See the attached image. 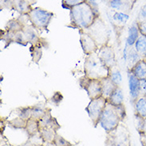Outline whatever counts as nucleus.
Returning a JSON list of instances; mask_svg holds the SVG:
<instances>
[{"mask_svg":"<svg viewBox=\"0 0 146 146\" xmlns=\"http://www.w3.org/2000/svg\"><path fill=\"white\" fill-rule=\"evenodd\" d=\"M14 43L16 44H21L22 46H26L28 44L27 40H26V36L23 33V31H18L15 33V36H14Z\"/></svg>","mask_w":146,"mask_h":146,"instance_id":"31","label":"nucleus"},{"mask_svg":"<svg viewBox=\"0 0 146 146\" xmlns=\"http://www.w3.org/2000/svg\"><path fill=\"white\" fill-rule=\"evenodd\" d=\"M78 32L80 35L81 46L85 54L88 56L98 51L99 47L89 33H86L84 29H79Z\"/></svg>","mask_w":146,"mask_h":146,"instance_id":"10","label":"nucleus"},{"mask_svg":"<svg viewBox=\"0 0 146 146\" xmlns=\"http://www.w3.org/2000/svg\"><path fill=\"white\" fill-rule=\"evenodd\" d=\"M108 5L110 8L115 10H121L124 7V1L123 0H110L108 3Z\"/></svg>","mask_w":146,"mask_h":146,"instance_id":"35","label":"nucleus"},{"mask_svg":"<svg viewBox=\"0 0 146 146\" xmlns=\"http://www.w3.org/2000/svg\"><path fill=\"white\" fill-rule=\"evenodd\" d=\"M57 133H58L57 130L50 128H45L39 129V136L42 140V141L45 143L53 142Z\"/></svg>","mask_w":146,"mask_h":146,"instance_id":"18","label":"nucleus"},{"mask_svg":"<svg viewBox=\"0 0 146 146\" xmlns=\"http://www.w3.org/2000/svg\"><path fill=\"white\" fill-rule=\"evenodd\" d=\"M16 146H36L34 144L29 138L27 139V141H25L24 143H22L21 145H16Z\"/></svg>","mask_w":146,"mask_h":146,"instance_id":"43","label":"nucleus"},{"mask_svg":"<svg viewBox=\"0 0 146 146\" xmlns=\"http://www.w3.org/2000/svg\"><path fill=\"white\" fill-rule=\"evenodd\" d=\"M85 3H87L93 8V10L94 11V12L96 13V15H98V16H100V15H99L98 4L97 0H85Z\"/></svg>","mask_w":146,"mask_h":146,"instance_id":"38","label":"nucleus"},{"mask_svg":"<svg viewBox=\"0 0 146 146\" xmlns=\"http://www.w3.org/2000/svg\"><path fill=\"white\" fill-rule=\"evenodd\" d=\"M30 22L32 26L39 31L47 30V28L52 18L54 17V13L41 7H35L28 14Z\"/></svg>","mask_w":146,"mask_h":146,"instance_id":"6","label":"nucleus"},{"mask_svg":"<svg viewBox=\"0 0 146 146\" xmlns=\"http://www.w3.org/2000/svg\"><path fill=\"white\" fill-rule=\"evenodd\" d=\"M70 25L69 26L79 29H87L99 17L93 8L87 3H83L70 9Z\"/></svg>","mask_w":146,"mask_h":146,"instance_id":"1","label":"nucleus"},{"mask_svg":"<svg viewBox=\"0 0 146 146\" xmlns=\"http://www.w3.org/2000/svg\"><path fill=\"white\" fill-rule=\"evenodd\" d=\"M128 80L130 99L132 103L134 104L140 97V80L129 71H128Z\"/></svg>","mask_w":146,"mask_h":146,"instance_id":"13","label":"nucleus"},{"mask_svg":"<svg viewBox=\"0 0 146 146\" xmlns=\"http://www.w3.org/2000/svg\"><path fill=\"white\" fill-rule=\"evenodd\" d=\"M134 123L137 128V130L138 131L139 133H143L144 130V126H145V118L141 117L137 113L134 114Z\"/></svg>","mask_w":146,"mask_h":146,"instance_id":"32","label":"nucleus"},{"mask_svg":"<svg viewBox=\"0 0 146 146\" xmlns=\"http://www.w3.org/2000/svg\"><path fill=\"white\" fill-rule=\"evenodd\" d=\"M143 133H145L146 135V118H145V126H144V130H143Z\"/></svg>","mask_w":146,"mask_h":146,"instance_id":"45","label":"nucleus"},{"mask_svg":"<svg viewBox=\"0 0 146 146\" xmlns=\"http://www.w3.org/2000/svg\"><path fill=\"white\" fill-rule=\"evenodd\" d=\"M110 69L98 56V52L85 56L84 61L85 76L92 80H102L110 76Z\"/></svg>","mask_w":146,"mask_h":146,"instance_id":"3","label":"nucleus"},{"mask_svg":"<svg viewBox=\"0 0 146 146\" xmlns=\"http://www.w3.org/2000/svg\"><path fill=\"white\" fill-rule=\"evenodd\" d=\"M105 146H131L130 133L124 124L120 123L106 133Z\"/></svg>","mask_w":146,"mask_h":146,"instance_id":"5","label":"nucleus"},{"mask_svg":"<svg viewBox=\"0 0 146 146\" xmlns=\"http://www.w3.org/2000/svg\"><path fill=\"white\" fill-rule=\"evenodd\" d=\"M135 113L141 117L146 118V96H140L133 104Z\"/></svg>","mask_w":146,"mask_h":146,"instance_id":"19","label":"nucleus"},{"mask_svg":"<svg viewBox=\"0 0 146 146\" xmlns=\"http://www.w3.org/2000/svg\"><path fill=\"white\" fill-rule=\"evenodd\" d=\"M23 28H24V26H22V23L19 22L17 18H13V19L9 20L5 26V29L14 32V33L21 31Z\"/></svg>","mask_w":146,"mask_h":146,"instance_id":"27","label":"nucleus"},{"mask_svg":"<svg viewBox=\"0 0 146 146\" xmlns=\"http://www.w3.org/2000/svg\"><path fill=\"white\" fill-rule=\"evenodd\" d=\"M106 103L107 99H105L103 96H101L99 98L90 100L89 103L85 108V111L88 113V115L95 128L100 123V119L103 110L106 107Z\"/></svg>","mask_w":146,"mask_h":146,"instance_id":"7","label":"nucleus"},{"mask_svg":"<svg viewBox=\"0 0 146 146\" xmlns=\"http://www.w3.org/2000/svg\"><path fill=\"white\" fill-rule=\"evenodd\" d=\"M139 134H140V141L141 143V145L146 146V135L143 133H141Z\"/></svg>","mask_w":146,"mask_h":146,"instance_id":"42","label":"nucleus"},{"mask_svg":"<svg viewBox=\"0 0 146 146\" xmlns=\"http://www.w3.org/2000/svg\"><path fill=\"white\" fill-rule=\"evenodd\" d=\"M142 59V57H141V56L139 55L138 52H137V50L135 49V48H132L128 55L129 70L131 69L137 63L139 62L140 60H141Z\"/></svg>","mask_w":146,"mask_h":146,"instance_id":"26","label":"nucleus"},{"mask_svg":"<svg viewBox=\"0 0 146 146\" xmlns=\"http://www.w3.org/2000/svg\"><path fill=\"white\" fill-rule=\"evenodd\" d=\"M15 113L17 114V117H21L25 121H28L31 118L32 114V106H21L15 110Z\"/></svg>","mask_w":146,"mask_h":146,"instance_id":"23","label":"nucleus"},{"mask_svg":"<svg viewBox=\"0 0 146 146\" xmlns=\"http://www.w3.org/2000/svg\"><path fill=\"white\" fill-rule=\"evenodd\" d=\"M134 48L139 55L144 58L146 56V36L140 35L134 44Z\"/></svg>","mask_w":146,"mask_h":146,"instance_id":"22","label":"nucleus"},{"mask_svg":"<svg viewBox=\"0 0 146 146\" xmlns=\"http://www.w3.org/2000/svg\"><path fill=\"white\" fill-rule=\"evenodd\" d=\"M143 60H145V63H146V56H145V57H144V58H143Z\"/></svg>","mask_w":146,"mask_h":146,"instance_id":"48","label":"nucleus"},{"mask_svg":"<svg viewBox=\"0 0 146 146\" xmlns=\"http://www.w3.org/2000/svg\"><path fill=\"white\" fill-rule=\"evenodd\" d=\"M114 18L117 22H119V23H125L128 20L129 16L123 13H116L114 15Z\"/></svg>","mask_w":146,"mask_h":146,"instance_id":"37","label":"nucleus"},{"mask_svg":"<svg viewBox=\"0 0 146 146\" xmlns=\"http://www.w3.org/2000/svg\"><path fill=\"white\" fill-rule=\"evenodd\" d=\"M140 32H139L138 26H137V23L136 22V24H133V26L129 28V36L127 39V44L129 45H134L135 42L138 39V37L140 36Z\"/></svg>","mask_w":146,"mask_h":146,"instance_id":"25","label":"nucleus"},{"mask_svg":"<svg viewBox=\"0 0 146 146\" xmlns=\"http://www.w3.org/2000/svg\"><path fill=\"white\" fill-rule=\"evenodd\" d=\"M39 129L45 128H50L55 130H59L61 129V125L59 124L58 120L51 114V109L48 108L43 117L38 120Z\"/></svg>","mask_w":146,"mask_h":146,"instance_id":"12","label":"nucleus"},{"mask_svg":"<svg viewBox=\"0 0 146 146\" xmlns=\"http://www.w3.org/2000/svg\"><path fill=\"white\" fill-rule=\"evenodd\" d=\"M137 23L140 34L146 36V21L145 22H137Z\"/></svg>","mask_w":146,"mask_h":146,"instance_id":"40","label":"nucleus"},{"mask_svg":"<svg viewBox=\"0 0 146 146\" xmlns=\"http://www.w3.org/2000/svg\"><path fill=\"white\" fill-rule=\"evenodd\" d=\"M129 71L133 73L139 80H146V63L143 59L137 63Z\"/></svg>","mask_w":146,"mask_h":146,"instance_id":"15","label":"nucleus"},{"mask_svg":"<svg viewBox=\"0 0 146 146\" xmlns=\"http://www.w3.org/2000/svg\"><path fill=\"white\" fill-rule=\"evenodd\" d=\"M53 143L56 146H73L72 143H70L69 141H67L62 136H61L59 133H57L55 136L54 140Z\"/></svg>","mask_w":146,"mask_h":146,"instance_id":"33","label":"nucleus"},{"mask_svg":"<svg viewBox=\"0 0 146 146\" xmlns=\"http://www.w3.org/2000/svg\"><path fill=\"white\" fill-rule=\"evenodd\" d=\"M85 2V0H62V5L63 8L70 10L73 7L83 3Z\"/></svg>","mask_w":146,"mask_h":146,"instance_id":"34","label":"nucleus"},{"mask_svg":"<svg viewBox=\"0 0 146 146\" xmlns=\"http://www.w3.org/2000/svg\"><path fill=\"white\" fill-rule=\"evenodd\" d=\"M124 93L120 86H117L116 89L113 91L112 95L107 99V101L114 106H120L124 104Z\"/></svg>","mask_w":146,"mask_h":146,"instance_id":"16","label":"nucleus"},{"mask_svg":"<svg viewBox=\"0 0 146 146\" xmlns=\"http://www.w3.org/2000/svg\"><path fill=\"white\" fill-rule=\"evenodd\" d=\"M22 31L26 36L28 44H30L31 45L40 44V45H42L44 48L48 47L47 40L39 36L38 33L37 32V29L31 24L24 26V28L22 29Z\"/></svg>","mask_w":146,"mask_h":146,"instance_id":"11","label":"nucleus"},{"mask_svg":"<svg viewBox=\"0 0 146 146\" xmlns=\"http://www.w3.org/2000/svg\"><path fill=\"white\" fill-rule=\"evenodd\" d=\"M85 31L93 37L99 48L109 44L110 40V29L100 16L96 18L94 22Z\"/></svg>","mask_w":146,"mask_h":146,"instance_id":"4","label":"nucleus"},{"mask_svg":"<svg viewBox=\"0 0 146 146\" xmlns=\"http://www.w3.org/2000/svg\"><path fill=\"white\" fill-rule=\"evenodd\" d=\"M31 4L27 0H15L14 10L18 12L20 15H28L32 11Z\"/></svg>","mask_w":146,"mask_h":146,"instance_id":"17","label":"nucleus"},{"mask_svg":"<svg viewBox=\"0 0 146 146\" xmlns=\"http://www.w3.org/2000/svg\"><path fill=\"white\" fill-rule=\"evenodd\" d=\"M14 1L15 0H0V9L14 10Z\"/></svg>","mask_w":146,"mask_h":146,"instance_id":"36","label":"nucleus"},{"mask_svg":"<svg viewBox=\"0 0 146 146\" xmlns=\"http://www.w3.org/2000/svg\"><path fill=\"white\" fill-rule=\"evenodd\" d=\"M14 32H11L7 29H2L1 30V34H0V38L1 40H3L5 42V46L4 48H7L9 45L12 43H14V36H15Z\"/></svg>","mask_w":146,"mask_h":146,"instance_id":"28","label":"nucleus"},{"mask_svg":"<svg viewBox=\"0 0 146 146\" xmlns=\"http://www.w3.org/2000/svg\"><path fill=\"white\" fill-rule=\"evenodd\" d=\"M26 123H27V121L23 120L19 117H15L11 120L8 121L7 122L8 125L14 129H25Z\"/></svg>","mask_w":146,"mask_h":146,"instance_id":"29","label":"nucleus"},{"mask_svg":"<svg viewBox=\"0 0 146 146\" xmlns=\"http://www.w3.org/2000/svg\"><path fill=\"white\" fill-rule=\"evenodd\" d=\"M140 96H146V80H140Z\"/></svg>","mask_w":146,"mask_h":146,"instance_id":"41","label":"nucleus"},{"mask_svg":"<svg viewBox=\"0 0 146 146\" xmlns=\"http://www.w3.org/2000/svg\"><path fill=\"white\" fill-rule=\"evenodd\" d=\"M47 109L48 107H46V106L43 103H38V104L33 105L31 118L38 121L43 117V115L46 113Z\"/></svg>","mask_w":146,"mask_h":146,"instance_id":"21","label":"nucleus"},{"mask_svg":"<svg viewBox=\"0 0 146 146\" xmlns=\"http://www.w3.org/2000/svg\"><path fill=\"white\" fill-rule=\"evenodd\" d=\"M1 146H14V145H11V144H10V143H5V144L2 145Z\"/></svg>","mask_w":146,"mask_h":146,"instance_id":"46","label":"nucleus"},{"mask_svg":"<svg viewBox=\"0 0 146 146\" xmlns=\"http://www.w3.org/2000/svg\"><path fill=\"white\" fill-rule=\"evenodd\" d=\"M102 84V96L105 99H108L112 95L113 91L116 89L117 85L113 82L110 77L104 78L100 80Z\"/></svg>","mask_w":146,"mask_h":146,"instance_id":"14","label":"nucleus"},{"mask_svg":"<svg viewBox=\"0 0 146 146\" xmlns=\"http://www.w3.org/2000/svg\"><path fill=\"white\" fill-rule=\"evenodd\" d=\"M146 21V4L143 7L139 12L138 18L137 22H145Z\"/></svg>","mask_w":146,"mask_h":146,"instance_id":"39","label":"nucleus"},{"mask_svg":"<svg viewBox=\"0 0 146 146\" xmlns=\"http://www.w3.org/2000/svg\"><path fill=\"white\" fill-rule=\"evenodd\" d=\"M125 117L126 111L124 104L117 106L107 101L99 124H101L107 133L117 127L121 121L124 120Z\"/></svg>","mask_w":146,"mask_h":146,"instance_id":"2","label":"nucleus"},{"mask_svg":"<svg viewBox=\"0 0 146 146\" xmlns=\"http://www.w3.org/2000/svg\"><path fill=\"white\" fill-rule=\"evenodd\" d=\"M102 1H103V2H108V3H109L110 0H102Z\"/></svg>","mask_w":146,"mask_h":146,"instance_id":"47","label":"nucleus"},{"mask_svg":"<svg viewBox=\"0 0 146 146\" xmlns=\"http://www.w3.org/2000/svg\"><path fill=\"white\" fill-rule=\"evenodd\" d=\"M112 80L117 84V86H120L121 80H122V77L120 74V71L117 69V67H114L113 68L110 70V76H109Z\"/></svg>","mask_w":146,"mask_h":146,"instance_id":"30","label":"nucleus"},{"mask_svg":"<svg viewBox=\"0 0 146 146\" xmlns=\"http://www.w3.org/2000/svg\"><path fill=\"white\" fill-rule=\"evenodd\" d=\"M79 84L81 88L87 92L88 97L90 100L102 96V84L100 80H92L84 76L79 79Z\"/></svg>","mask_w":146,"mask_h":146,"instance_id":"8","label":"nucleus"},{"mask_svg":"<svg viewBox=\"0 0 146 146\" xmlns=\"http://www.w3.org/2000/svg\"><path fill=\"white\" fill-rule=\"evenodd\" d=\"M98 54L101 60L110 69V71L114 67H117L116 55L112 45L106 44L102 47L99 48Z\"/></svg>","mask_w":146,"mask_h":146,"instance_id":"9","label":"nucleus"},{"mask_svg":"<svg viewBox=\"0 0 146 146\" xmlns=\"http://www.w3.org/2000/svg\"><path fill=\"white\" fill-rule=\"evenodd\" d=\"M42 146H56L53 142H47L45 143L43 142V144L42 145Z\"/></svg>","mask_w":146,"mask_h":146,"instance_id":"44","label":"nucleus"},{"mask_svg":"<svg viewBox=\"0 0 146 146\" xmlns=\"http://www.w3.org/2000/svg\"><path fill=\"white\" fill-rule=\"evenodd\" d=\"M26 133L29 137H34V136L38 135L39 133V125H38V121L30 118L27 121L26 129Z\"/></svg>","mask_w":146,"mask_h":146,"instance_id":"20","label":"nucleus"},{"mask_svg":"<svg viewBox=\"0 0 146 146\" xmlns=\"http://www.w3.org/2000/svg\"><path fill=\"white\" fill-rule=\"evenodd\" d=\"M42 48H44L42 45H31L30 48V52L31 55L32 61L36 64H39V61L42 56Z\"/></svg>","mask_w":146,"mask_h":146,"instance_id":"24","label":"nucleus"}]
</instances>
